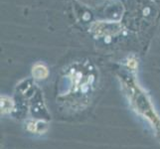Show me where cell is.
<instances>
[{
	"label": "cell",
	"instance_id": "obj_1",
	"mask_svg": "<svg viewBox=\"0 0 160 149\" xmlns=\"http://www.w3.org/2000/svg\"><path fill=\"white\" fill-rule=\"evenodd\" d=\"M91 30L96 33L98 36L103 35H112L117 34L121 30V25L117 22L108 21H97L91 26Z\"/></svg>",
	"mask_w": 160,
	"mask_h": 149
},
{
	"label": "cell",
	"instance_id": "obj_2",
	"mask_svg": "<svg viewBox=\"0 0 160 149\" xmlns=\"http://www.w3.org/2000/svg\"><path fill=\"white\" fill-rule=\"evenodd\" d=\"M48 69L46 66H44L43 64H36L33 67L32 75L35 79L37 80H44L48 77Z\"/></svg>",
	"mask_w": 160,
	"mask_h": 149
}]
</instances>
